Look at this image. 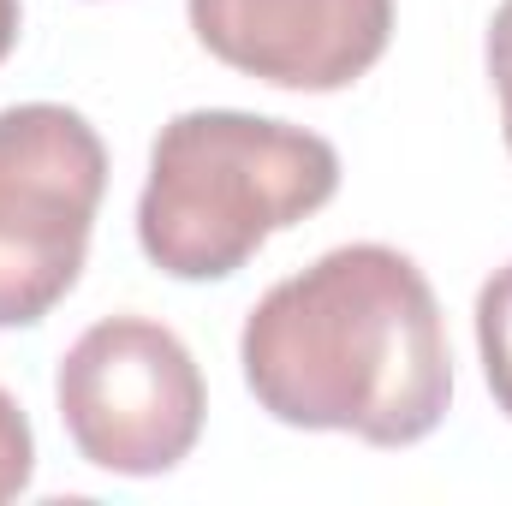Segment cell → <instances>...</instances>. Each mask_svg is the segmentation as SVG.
Instances as JSON below:
<instances>
[{
	"mask_svg": "<svg viewBox=\"0 0 512 506\" xmlns=\"http://www.w3.org/2000/svg\"><path fill=\"white\" fill-rule=\"evenodd\" d=\"M477 352H483V381L495 405L512 417V262L495 268L477 292Z\"/></svg>",
	"mask_w": 512,
	"mask_h": 506,
	"instance_id": "6",
	"label": "cell"
},
{
	"mask_svg": "<svg viewBox=\"0 0 512 506\" xmlns=\"http://www.w3.org/2000/svg\"><path fill=\"white\" fill-rule=\"evenodd\" d=\"M18 30H24V6H18V0H0V66H6V54L18 48Z\"/></svg>",
	"mask_w": 512,
	"mask_h": 506,
	"instance_id": "9",
	"label": "cell"
},
{
	"mask_svg": "<svg viewBox=\"0 0 512 506\" xmlns=\"http://www.w3.org/2000/svg\"><path fill=\"white\" fill-rule=\"evenodd\" d=\"M334 191L340 149L328 137L245 108H191L149 143L137 245L173 280H227Z\"/></svg>",
	"mask_w": 512,
	"mask_h": 506,
	"instance_id": "2",
	"label": "cell"
},
{
	"mask_svg": "<svg viewBox=\"0 0 512 506\" xmlns=\"http://www.w3.org/2000/svg\"><path fill=\"white\" fill-rule=\"evenodd\" d=\"M239 370L274 423L370 447L429 441L453 405L441 298L393 245H340L274 280L245 316Z\"/></svg>",
	"mask_w": 512,
	"mask_h": 506,
	"instance_id": "1",
	"label": "cell"
},
{
	"mask_svg": "<svg viewBox=\"0 0 512 506\" xmlns=\"http://www.w3.org/2000/svg\"><path fill=\"white\" fill-rule=\"evenodd\" d=\"M197 42L274 90L358 84L393 42V0H185Z\"/></svg>",
	"mask_w": 512,
	"mask_h": 506,
	"instance_id": "5",
	"label": "cell"
},
{
	"mask_svg": "<svg viewBox=\"0 0 512 506\" xmlns=\"http://www.w3.org/2000/svg\"><path fill=\"white\" fill-rule=\"evenodd\" d=\"M54 405L84 465L108 477H167L203 435L209 387L191 346L167 322L126 310L102 316L66 346Z\"/></svg>",
	"mask_w": 512,
	"mask_h": 506,
	"instance_id": "3",
	"label": "cell"
},
{
	"mask_svg": "<svg viewBox=\"0 0 512 506\" xmlns=\"http://www.w3.org/2000/svg\"><path fill=\"white\" fill-rule=\"evenodd\" d=\"M483 66H489L495 102H501V137H507V149H512V0H501V6H495V18H489Z\"/></svg>",
	"mask_w": 512,
	"mask_h": 506,
	"instance_id": "8",
	"label": "cell"
},
{
	"mask_svg": "<svg viewBox=\"0 0 512 506\" xmlns=\"http://www.w3.org/2000/svg\"><path fill=\"white\" fill-rule=\"evenodd\" d=\"M30 477H36V435H30L24 405L0 387V501H18Z\"/></svg>",
	"mask_w": 512,
	"mask_h": 506,
	"instance_id": "7",
	"label": "cell"
},
{
	"mask_svg": "<svg viewBox=\"0 0 512 506\" xmlns=\"http://www.w3.org/2000/svg\"><path fill=\"white\" fill-rule=\"evenodd\" d=\"M108 143L66 102L0 108V328H36L84 274Z\"/></svg>",
	"mask_w": 512,
	"mask_h": 506,
	"instance_id": "4",
	"label": "cell"
}]
</instances>
